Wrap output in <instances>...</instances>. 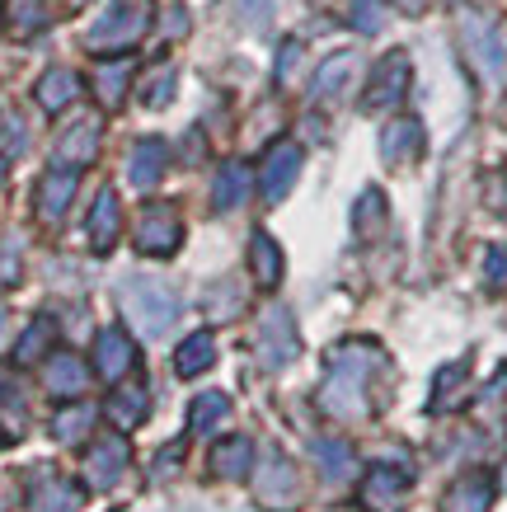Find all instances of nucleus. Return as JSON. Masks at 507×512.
Here are the masks:
<instances>
[{"label":"nucleus","mask_w":507,"mask_h":512,"mask_svg":"<svg viewBox=\"0 0 507 512\" xmlns=\"http://www.w3.org/2000/svg\"><path fill=\"white\" fill-rule=\"evenodd\" d=\"M423 151V123L418 118H395V123L381 132V156L390 165H404V160H414Z\"/></svg>","instance_id":"20"},{"label":"nucleus","mask_w":507,"mask_h":512,"mask_svg":"<svg viewBox=\"0 0 507 512\" xmlns=\"http://www.w3.org/2000/svg\"><path fill=\"white\" fill-rule=\"evenodd\" d=\"M0 414H10V419H24V390H19L10 376H0Z\"/></svg>","instance_id":"38"},{"label":"nucleus","mask_w":507,"mask_h":512,"mask_svg":"<svg viewBox=\"0 0 507 512\" xmlns=\"http://www.w3.org/2000/svg\"><path fill=\"white\" fill-rule=\"evenodd\" d=\"M409 80H414V66H409V57L404 52H385L381 62H376V71H371V85H367V104L371 113H385L395 109L404 94H409Z\"/></svg>","instance_id":"5"},{"label":"nucleus","mask_w":507,"mask_h":512,"mask_svg":"<svg viewBox=\"0 0 507 512\" xmlns=\"http://www.w3.org/2000/svg\"><path fill=\"white\" fill-rule=\"evenodd\" d=\"M137 249L141 254H151V259H169L174 249L184 245V221L179 212L169 207V202H151V207H141L137 217Z\"/></svg>","instance_id":"4"},{"label":"nucleus","mask_w":507,"mask_h":512,"mask_svg":"<svg viewBox=\"0 0 507 512\" xmlns=\"http://www.w3.org/2000/svg\"><path fill=\"white\" fill-rule=\"evenodd\" d=\"M310 456L320 461L324 480H343V475H353V447L343 442V437H320V442H310Z\"/></svg>","instance_id":"25"},{"label":"nucleus","mask_w":507,"mask_h":512,"mask_svg":"<svg viewBox=\"0 0 507 512\" xmlns=\"http://www.w3.org/2000/svg\"><path fill=\"white\" fill-rule=\"evenodd\" d=\"M47 339H52V320H33V329L19 339L15 357L19 362H38V357H47Z\"/></svg>","instance_id":"35"},{"label":"nucleus","mask_w":507,"mask_h":512,"mask_svg":"<svg viewBox=\"0 0 507 512\" xmlns=\"http://www.w3.org/2000/svg\"><path fill=\"white\" fill-rule=\"evenodd\" d=\"M259 357L263 367H287L296 357V325H292V311L287 306H268L259 320Z\"/></svg>","instance_id":"7"},{"label":"nucleus","mask_w":507,"mask_h":512,"mask_svg":"<svg viewBox=\"0 0 507 512\" xmlns=\"http://www.w3.org/2000/svg\"><path fill=\"white\" fill-rule=\"evenodd\" d=\"M52 19V10H47V0H15L10 5V24H15L19 38H29V33H38Z\"/></svg>","instance_id":"33"},{"label":"nucleus","mask_w":507,"mask_h":512,"mask_svg":"<svg viewBox=\"0 0 507 512\" xmlns=\"http://www.w3.org/2000/svg\"><path fill=\"white\" fill-rule=\"evenodd\" d=\"M296 62H301V43H287L282 47V62H277V80H292Z\"/></svg>","instance_id":"40"},{"label":"nucleus","mask_w":507,"mask_h":512,"mask_svg":"<svg viewBox=\"0 0 507 512\" xmlns=\"http://www.w3.org/2000/svg\"><path fill=\"white\" fill-rule=\"evenodd\" d=\"M118 231H123V207H118V193L104 188V193L94 198V212H90V245L99 249V254H108V249L118 245Z\"/></svg>","instance_id":"19"},{"label":"nucleus","mask_w":507,"mask_h":512,"mask_svg":"<svg viewBox=\"0 0 507 512\" xmlns=\"http://www.w3.org/2000/svg\"><path fill=\"white\" fill-rule=\"evenodd\" d=\"M38 104H43L47 113H62V109H71L80 99V80H76V71H66V66H52L43 80H38Z\"/></svg>","instance_id":"21"},{"label":"nucleus","mask_w":507,"mask_h":512,"mask_svg":"<svg viewBox=\"0 0 507 512\" xmlns=\"http://www.w3.org/2000/svg\"><path fill=\"white\" fill-rule=\"evenodd\" d=\"M245 193H249V170L245 165H221V170H216V184H212L216 212H235V207L245 202Z\"/></svg>","instance_id":"26"},{"label":"nucleus","mask_w":507,"mask_h":512,"mask_svg":"<svg viewBox=\"0 0 507 512\" xmlns=\"http://www.w3.org/2000/svg\"><path fill=\"white\" fill-rule=\"evenodd\" d=\"M395 5H400V10H423L428 0H395Z\"/></svg>","instance_id":"42"},{"label":"nucleus","mask_w":507,"mask_h":512,"mask_svg":"<svg viewBox=\"0 0 507 512\" xmlns=\"http://www.w3.org/2000/svg\"><path fill=\"white\" fill-rule=\"evenodd\" d=\"M385 15H381V5L376 0H353V29L357 33H381Z\"/></svg>","instance_id":"37"},{"label":"nucleus","mask_w":507,"mask_h":512,"mask_svg":"<svg viewBox=\"0 0 507 512\" xmlns=\"http://www.w3.org/2000/svg\"><path fill=\"white\" fill-rule=\"evenodd\" d=\"M404 494H409V470H395V466L367 470L362 503H367L371 512H400L404 508Z\"/></svg>","instance_id":"14"},{"label":"nucleus","mask_w":507,"mask_h":512,"mask_svg":"<svg viewBox=\"0 0 507 512\" xmlns=\"http://www.w3.org/2000/svg\"><path fill=\"white\" fill-rule=\"evenodd\" d=\"M80 508V484H71L57 470H38L29 480V512H76Z\"/></svg>","instance_id":"13"},{"label":"nucleus","mask_w":507,"mask_h":512,"mask_svg":"<svg viewBox=\"0 0 507 512\" xmlns=\"http://www.w3.org/2000/svg\"><path fill=\"white\" fill-rule=\"evenodd\" d=\"M461 38H465V52H470V62H475V71L484 80H498L503 76V38H498V29H493L484 15H465L461 24Z\"/></svg>","instance_id":"6"},{"label":"nucleus","mask_w":507,"mask_h":512,"mask_svg":"<svg viewBox=\"0 0 507 512\" xmlns=\"http://www.w3.org/2000/svg\"><path fill=\"white\" fill-rule=\"evenodd\" d=\"M94 419H99L94 404H71V409H62V414L52 419V437L66 442V447H76V442H85V433L94 428Z\"/></svg>","instance_id":"28"},{"label":"nucleus","mask_w":507,"mask_h":512,"mask_svg":"<svg viewBox=\"0 0 507 512\" xmlns=\"http://www.w3.org/2000/svg\"><path fill=\"white\" fill-rule=\"evenodd\" d=\"M24 146H29V137H24V123H15V118H10V123H5V132H0V160H5V156H19Z\"/></svg>","instance_id":"39"},{"label":"nucleus","mask_w":507,"mask_h":512,"mask_svg":"<svg viewBox=\"0 0 507 512\" xmlns=\"http://www.w3.org/2000/svg\"><path fill=\"white\" fill-rule=\"evenodd\" d=\"M0 329H5V306H0Z\"/></svg>","instance_id":"43"},{"label":"nucleus","mask_w":507,"mask_h":512,"mask_svg":"<svg viewBox=\"0 0 507 512\" xmlns=\"http://www.w3.org/2000/svg\"><path fill=\"white\" fill-rule=\"evenodd\" d=\"M0 179H5V165H0Z\"/></svg>","instance_id":"44"},{"label":"nucleus","mask_w":507,"mask_h":512,"mask_svg":"<svg viewBox=\"0 0 507 512\" xmlns=\"http://www.w3.org/2000/svg\"><path fill=\"white\" fill-rule=\"evenodd\" d=\"M357 71V57L353 52H338V57H329V62L320 66V76H315V85H310V94L315 99H334L343 85H348V76Z\"/></svg>","instance_id":"29"},{"label":"nucleus","mask_w":507,"mask_h":512,"mask_svg":"<svg viewBox=\"0 0 507 512\" xmlns=\"http://www.w3.org/2000/svg\"><path fill=\"white\" fill-rule=\"evenodd\" d=\"M226 419H231V395H221V390L198 395L193 409H188V428H193V433H216Z\"/></svg>","instance_id":"24"},{"label":"nucleus","mask_w":507,"mask_h":512,"mask_svg":"<svg viewBox=\"0 0 507 512\" xmlns=\"http://www.w3.org/2000/svg\"><path fill=\"white\" fill-rule=\"evenodd\" d=\"M249 268H254V282L268 287V292L282 282V249L273 245V235L259 231L254 240H249Z\"/></svg>","instance_id":"23"},{"label":"nucleus","mask_w":507,"mask_h":512,"mask_svg":"<svg viewBox=\"0 0 507 512\" xmlns=\"http://www.w3.org/2000/svg\"><path fill=\"white\" fill-rule=\"evenodd\" d=\"M123 311L137 320V329L146 339H160V334H169V325L179 320V296L155 278H127Z\"/></svg>","instance_id":"3"},{"label":"nucleus","mask_w":507,"mask_h":512,"mask_svg":"<svg viewBox=\"0 0 507 512\" xmlns=\"http://www.w3.org/2000/svg\"><path fill=\"white\" fill-rule=\"evenodd\" d=\"M461 381H465V362L461 367H446V372L437 376V400H432V409H451V404H456L451 390H461Z\"/></svg>","instance_id":"36"},{"label":"nucleus","mask_w":507,"mask_h":512,"mask_svg":"<svg viewBox=\"0 0 507 512\" xmlns=\"http://www.w3.org/2000/svg\"><path fill=\"white\" fill-rule=\"evenodd\" d=\"M212 362H216V339L212 334H193V339L179 343V353H174V372L179 376H202Z\"/></svg>","instance_id":"27"},{"label":"nucleus","mask_w":507,"mask_h":512,"mask_svg":"<svg viewBox=\"0 0 507 512\" xmlns=\"http://www.w3.org/2000/svg\"><path fill=\"white\" fill-rule=\"evenodd\" d=\"M174 85H179L174 62H160L155 71H146V76H141V104H146V109H165L169 94H174Z\"/></svg>","instance_id":"31"},{"label":"nucleus","mask_w":507,"mask_h":512,"mask_svg":"<svg viewBox=\"0 0 507 512\" xmlns=\"http://www.w3.org/2000/svg\"><path fill=\"white\" fill-rule=\"evenodd\" d=\"M43 386L62 400H76L80 390L90 386V372L76 353H47V367H43Z\"/></svg>","instance_id":"17"},{"label":"nucleus","mask_w":507,"mask_h":512,"mask_svg":"<svg viewBox=\"0 0 507 512\" xmlns=\"http://www.w3.org/2000/svg\"><path fill=\"white\" fill-rule=\"evenodd\" d=\"M123 470H127L123 433H104L85 451V484H90V489H113V484L123 480Z\"/></svg>","instance_id":"9"},{"label":"nucleus","mask_w":507,"mask_h":512,"mask_svg":"<svg viewBox=\"0 0 507 512\" xmlns=\"http://www.w3.org/2000/svg\"><path fill=\"white\" fill-rule=\"evenodd\" d=\"M132 367H137V343L127 339L118 325H108L104 334L94 339V372L113 386V381H123Z\"/></svg>","instance_id":"11"},{"label":"nucleus","mask_w":507,"mask_h":512,"mask_svg":"<svg viewBox=\"0 0 507 512\" xmlns=\"http://www.w3.org/2000/svg\"><path fill=\"white\" fill-rule=\"evenodd\" d=\"M212 470L216 475H226V480L249 475V470H254V442H249V437H226V442H216Z\"/></svg>","instance_id":"22"},{"label":"nucleus","mask_w":507,"mask_h":512,"mask_svg":"<svg viewBox=\"0 0 507 512\" xmlns=\"http://www.w3.org/2000/svg\"><path fill=\"white\" fill-rule=\"evenodd\" d=\"M151 19H155V0H113L104 15L90 24L85 47L90 52H127V47H137L151 33Z\"/></svg>","instance_id":"2"},{"label":"nucleus","mask_w":507,"mask_h":512,"mask_svg":"<svg viewBox=\"0 0 507 512\" xmlns=\"http://www.w3.org/2000/svg\"><path fill=\"white\" fill-rule=\"evenodd\" d=\"M489 282L493 287H503L507 282V254L503 249H489Z\"/></svg>","instance_id":"41"},{"label":"nucleus","mask_w":507,"mask_h":512,"mask_svg":"<svg viewBox=\"0 0 507 512\" xmlns=\"http://www.w3.org/2000/svg\"><path fill=\"white\" fill-rule=\"evenodd\" d=\"M94 156H99V118H80L57 141V165L85 170V165H94Z\"/></svg>","instance_id":"16"},{"label":"nucleus","mask_w":507,"mask_h":512,"mask_svg":"<svg viewBox=\"0 0 507 512\" xmlns=\"http://www.w3.org/2000/svg\"><path fill=\"white\" fill-rule=\"evenodd\" d=\"M385 357L376 343H343V348H334V357H329V376H324V409L329 414H338V419H357V414H367V381L371 372H381Z\"/></svg>","instance_id":"1"},{"label":"nucleus","mask_w":507,"mask_h":512,"mask_svg":"<svg viewBox=\"0 0 507 512\" xmlns=\"http://www.w3.org/2000/svg\"><path fill=\"white\" fill-rule=\"evenodd\" d=\"M381 226H385V198L376 188H367L362 202H357V235H376Z\"/></svg>","instance_id":"34"},{"label":"nucleus","mask_w":507,"mask_h":512,"mask_svg":"<svg viewBox=\"0 0 507 512\" xmlns=\"http://www.w3.org/2000/svg\"><path fill=\"white\" fill-rule=\"evenodd\" d=\"M108 419L118 423V428H132V423H141V419H146V390H141V386L118 390V395L108 400Z\"/></svg>","instance_id":"32"},{"label":"nucleus","mask_w":507,"mask_h":512,"mask_svg":"<svg viewBox=\"0 0 507 512\" xmlns=\"http://www.w3.org/2000/svg\"><path fill=\"white\" fill-rule=\"evenodd\" d=\"M76 184H80V174L71 170V165H57V170H47L43 179H38V198H33V207H38V221L57 226V221L66 217L71 198H76Z\"/></svg>","instance_id":"12"},{"label":"nucleus","mask_w":507,"mask_h":512,"mask_svg":"<svg viewBox=\"0 0 507 512\" xmlns=\"http://www.w3.org/2000/svg\"><path fill=\"white\" fill-rule=\"evenodd\" d=\"M165 170H169V146L160 137H146V141H137V146H132L127 179H132V188H137V193H151V188H160Z\"/></svg>","instance_id":"15"},{"label":"nucleus","mask_w":507,"mask_h":512,"mask_svg":"<svg viewBox=\"0 0 507 512\" xmlns=\"http://www.w3.org/2000/svg\"><path fill=\"white\" fill-rule=\"evenodd\" d=\"M296 174H301V146H296V141H277V146H268V156H263V165H259L263 198L282 202L287 193H292Z\"/></svg>","instance_id":"8"},{"label":"nucleus","mask_w":507,"mask_h":512,"mask_svg":"<svg viewBox=\"0 0 507 512\" xmlns=\"http://www.w3.org/2000/svg\"><path fill=\"white\" fill-rule=\"evenodd\" d=\"M489 503H493V475L470 470V475H461V480L446 489L442 512H489Z\"/></svg>","instance_id":"18"},{"label":"nucleus","mask_w":507,"mask_h":512,"mask_svg":"<svg viewBox=\"0 0 507 512\" xmlns=\"http://www.w3.org/2000/svg\"><path fill=\"white\" fill-rule=\"evenodd\" d=\"M127 80H132V62H108V66H99L94 90H99V104H104V109H118V104H123Z\"/></svg>","instance_id":"30"},{"label":"nucleus","mask_w":507,"mask_h":512,"mask_svg":"<svg viewBox=\"0 0 507 512\" xmlns=\"http://www.w3.org/2000/svg\"><path fill=\"white\" fill-rule=\"evenodd\" d=\"M254 498H259L263 508H273V512H287L296 503V470H292V461H287L282 451H273V456H268V466L259 470V480H254Z\"/></svg>","instance_id":"10"}]
</instances>
